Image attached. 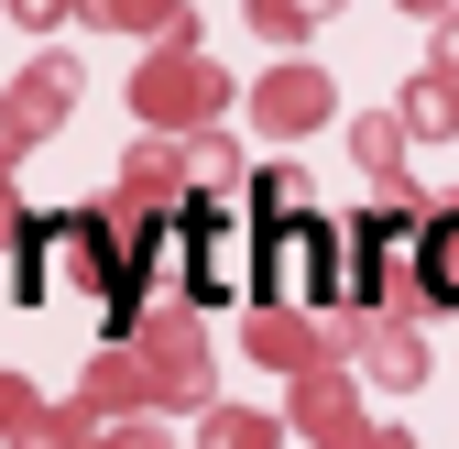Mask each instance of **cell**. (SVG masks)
<instances>
[{
	"label": "cell",
	"mask_w": 459,
	"mask_h": 449,
	"mask_svg": "<svg viewBox=\"0 0 459 449\" xmlns=\"http://www.w3.org/2000/svg\"><path fill=\"white\" fill-rule=\"evenodd\" d=\"M427 286H437V296H459V231H448V242H427Z\"/></svg>",
	"instance_id": "cell-1"
}]
</instances>
